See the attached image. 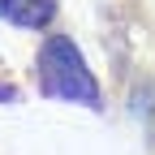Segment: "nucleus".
Listing matches in <instances>:
<instances>
[{
  "label": "nucleus",
  "mask_w": 155,
  "mask_h": 155,
  "mask_svg": "<svg viewBox=\"0 0 155 155\" xmlns=\"http://www.w3.org/2000/svg\"><path fill=\"white\" fill-rule=\"evenodd\" d=\"M56 13V0H0V17L13 26H48Z\"/></svg>",
  "instance_id": "nucleus-2"
},
{
  "label": "nucleus",
  "mask_w": 155,
  "mask_h": 155,
  "mask_svg": "<svg viewBox=\"0 0 155 155\" xmlns=\"http://www.w3.org/2000/svg\"><path fill=\"white\" fill-rule=\"evenodd\" d=\"M39 82L56 99H78V104L99 108V86H95L82 52H78V43L69 35H52L39 48Z\"/></svg>",
  "instance_id": "nucleus-1"
}]
</instances>
